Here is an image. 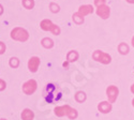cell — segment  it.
Instances as JSON below:
<instances>
[{
    "label": "cell",
    "instance_id": "obj_25",
    "mask_svg": "<svg viewBox=\"0 0 134 120\" xmlns=\"http://www.w3.org/2000/svg\"><path fill=\"white\" fill-rule=\"evenodd\" d=\"M130 90H131V92L134 94V83H133V85L131 86V89H130Z\"/></svg>",
    "mask_w": 134,
    "mask_h": 120
},
{
    "label": "cell",
    "instance_id": "obj_13",
    "mask_svg": "<svg viewBox=\"0 0 134 120\" xmlns=\"http://www.w3.org/2000/svg\"><path fill=\"white\" fill-rule=\"evenodd\" d=\"M79 57H80V55L76 50H70L68 54H66V61H68L69 63L74 62V61H76L77 59H79Z\"/></svg>",
    "mask_w": 134,
    "mask_h": 120
},
{
    "label": "cell",
    "instance_id": "obj_4",
    "mask_svg": "<svg viewBox=\"0 0 134 120\" xmlns=\"http://www.w3.org/2000/svg\"><path fill=\"white\" fill-rule=\"evenodd\" d=\"M92 58L93 60L100 62V63H102V64H109L111 62V57L110 55H108L107 53L103 52V50H94L93 54H92Z\"/></svg>",
    "mask_w": 134,
    "mask_h": 120
},
{
    "label": "cell",
    "instance_id": "obj_8",
    "mask_svg": "<svg viewBox=\"0 0 134 120\" xmlns=\"http://www.w3.org/2000/svg\"><path fill=\"white\" fill-rule=\"evenodd\" d=\"M40 63H41V60L39 57L37 56H33L31 57L29 60H28V69L31 73H36L38 70H39V67H40Z\"/></svg>",
    "mask_w": 134,
    "mask_h": 120
},
{
    "label": "cell",
    "instance_id": "obj_20",
    "mask_svg": "<svg viewBox=\"0 0 134 120\" xmlns=\"http://www.w3.org/2000/svg\"><path fill=\"white\" fill-rule=\"evenodd\" d=\"M49 9H51V12L52 13H58L59 11H60V7L57 3H55V2H52L49 4Z\"/></svg>",
    "mask_w": 134,
    "mask_h": 120
},
{
    "label": "cell",
    "instance_id": "obj_17",
    "mask_svg": "<svg viewBox=\"0 0 134 120\" xmlns=\"http://www.w3.org/2000/svg\"><path fill=\"white\" fill-rule=\"evenodd\" d=\"M72 19H73V21L76 24V25H82L84 21H85V18H84V16H82L79 12L77 13H75V14H73V16H72Z\"/></svg>",
    "mask_w": 134,
    "mask_h": 120
},
{
    "label": "cell",
    "instance_id": "obj_19",
    "mask_svg": "<svg viewBox=\"0 0 134 120\" xmlns=\"http://www.w3.org/2000/svg\"><path fill=\"white\" fill-rule=\"evenodd\" d=\"M23 5L27 10H31L35 7V1H33V0H23Z\"/></svg>",
    "mask_w": 134,
    "mask_h": 120
},
{
    "label": "cell",
    "instance_id": "obj_6",
    "mask_svg": "<svg viewBox=\"0 0 134 120\" xmlns=\"http://www.w3.org/2000/svg\"><path fill=\"white\" fill-rule=\"evenodd\" d=\"M118 95H119V89L117 88L116 86L110 85L106 88V96H107L109 103H111V104L115 103Z\"/></svg>",
    "mask_w": 134,
    "mask_h": 120
},
{
    "label": "cell",
    "instance_id": "obj_5",
    "mask_svg": "<svg viewBox=\"0 0 134 120\" xmlns=\"http://www.w3.org/2000/svg\"><path fill=\"white\" fill-rule=\"evenodd\" d=\"M21 89H23V92L27 95H31L33 94L37 89H38V83L36 79H29L27 81L26 83L23 84V87H21Z\"/></svg>",
    "mask_w": 134,
    "mask_h": 120
},
{
    "label": "cell",
    "instance_id": "obj_10",
    "mask_svg": "<svg viewBox=\"0 0 134 120\" xmlns=\"http://www.w3.org/2000/svg\"><path fill=\"white\" fill-rule=\"evenodd\" d=\"M98 110L102 114H108L113 110V106H111V103H109L108 101H103L98 104Z\"/></svg>",
    "mask_w": 134,
    "mask_h": 120
},
{
    "label": "cell",
    "instance_id": "obj_12",
    "mask_svg": "<svg viewBox=\"0 0 134 120\" xmlns=\"http://www.w3.org/2000/svg\"><path fill=\"white\" fill-rule=\"evenodd\" d=\"M20 117L23 120H33V118H35V113H33L30 108H25V110L21 112Z\"/></svg>",
    "mask_w": 134,
    "mask_h": 120
},
{
    "label": "cell",
    "instance_id": "obj_2",
    "mask_svg": "<svg viewBox=\"0 0 134 120\" xmlns=\"http://www.w3.org/2000/svg\"><path fill=\"white\" fill-rule=\"evenodd\" d=\"M40 28L44 31H49L54 36H59L61 33V29L59 26L55 25L52 23V20L49 19H43L40 24Z\"/></svg>",
    "mask_w": 134,
    "mask_h": 120
},
{
    "label": "cell",
    "instance_id": "obj_29",
    "mask_svg": "<svg viewBox=\"0 0 134 120\" xmlns=\"http://www.w3.org/2000/svg\"><path fill=\"white\" fill-rule=\"evenodd\" d=\"M132 105H133V107H134V99L132 100Z\"/></svg>",
    "mask_w": 134,
    "mask_h": 120
},
{
    "label": "cell",
    "instance_id": "obj_14",
    "mask_svg": "<svg viewBox=\"0 0 134 120\" xmlns=\"http://www.w3.org/2000/svg\"><path fill=\"white\" fill-rule=\"evenodd\" d=\"M118 52H119L120 55H128L129 52H130V47H129V45L127 44V43L121 42L118 45Z\"/></svg>",
    "mask_w": 134,
    "mask_h": 120
},
{
    "label": "cell",
    "instance_id": "obj_30",
    "mask_svg": "<svg viewBox=\"0 0 134 120\" xmlns=\"http://www.w3.org/2000/svg\"><path fill=\"white\" fill-rule=\"evenodd\" d=\"M0 120H7V119H3V118H1V119H0Z\"/></svg>",
    "mask_w": 134,
    "mask_h": 120
},
{
    "label": "cell",
    "instance_id": "obj_26",
    "mask_svg": "<svg viewBox=\"0 0 134 120\" xmlns=\"http://www.w3.org/2000/svg\"><path fill=\"white\" fill-rule=\"evenodd\" d=\"M68 65H69V62H68V61H65V62L63 63V67H64V68H68Z\"/></svg>",
    "mask_w": 134,
    "mask_h": 120
},
{
    "label": "cell",
    "instance_id": "obj_9",
    "mask_svg": "<svg viewBox=\"0 0 134 120\" xmlns=\"http://www.w3.org/2000/svg\"><path fill=\"white\" fill-rule=\"evenodd\" d=\"M97 15L100 16L102 19H106L109 17L110 15V8L106 4H103V5H100L97 8Z\"/></svg>",
    "mask_w": 134,
    "mask_h": 120
},
{
    "label": "cell",
    "instance_id": "obj_1",
    "mask_svg": "<svg viewBox=\"0 0 134 120\" xmlns=\"http://www.w3.org/2000/svg\"><path fill=\"white\" fill-rule=\"evenodd\" d=\"M11 39L18 42H26L29 39V32L21 27H15L11 31Z\"/></svg>",
    "mask_w": 134,
    "mask_h": 120
},
{
    "label": "cell",
    "instance_id": "obj_7",
    "mask_svg": "<svg viewBox=\"0 0 134 120\" xmlns=\"http://www.w3.org/2000/svg\"><path fill=\"white\" fill-rule=\"evenodd\" d=\"M72 110V107L70 105H62V106H57V107H55V110H54V113L55 115L57 116V117H64L66 116L68 117L70 111Z\"/></svg>",
    "mask_w": 134,
    "mask_h": 120
},
{
    "label": "cell",
    "instance_id": "obj_16",
    "mask_svg": "<svg viewBox=\"0 0 134 120\" xmlns=\"http://www.w3.org/2000/svg\"><path fill=\"white\" fill-rule=\"evenodd\" d=\"M87 99V95L84 91H77L75 94V101L77 103H84Z\"/></svg>",
    "mask_w": 134,
    "mask_h": 120
},
{
    "label": "cell",
    "instance_id": "obj_15",
    "mask_svg": "<svg viewBox=\"0 0 134 120\" xmlns=\"http://www.w3.org/2000/svg\"><path fill=\"white\" fill-rule=\"evenodd\" d=\"M41 44L44 48H53L54 47V41L51 39V38H44L42 41H41Z\"/></svg>",
    "mask_w": 134,
    "mask_h": 120
},
{
    "label": "cell",
    "instance_id": "obj_22",
    "mask_svg": "<svg viewBox=\"0 0 134 120\" xmlns=\"http://www.w3.org/2000/svg\"><path fill=\"white\" fill-rule=\"evenodd\" d=\"M5 49H7V46H5V44L3 42H1L0 41V55H2V54L5 52Z\"/></svg>",
    "mask_w": 134,
    "mask_h": 120
},
{
    "label": "cell",
    "instance_id": "obj_21",
    "mask_svg": "<svg viewBox=\"0 0 134 120\" xmlns=\"http://www.w3.org/2000/svg\"><path fill=\"white\" fill-rule=\"evenodd\" d=\"M77 116H79V113H77V111L75 110V108L72 107V110L70 111V113H69V115H68V118L71 119V120H74V119L77 118Z\"/></svg>",
    "mask_w": 134,
    "mask_h": 120
},
{
    "label": "cell",
    "instance_id": "obj_27",
    "mask_svg": "<svg viewBox=\"0 0 134 120\" xmlns=\"http://www.w3.org/2000/svg\"><path fill=\"white\" fill-rule=\"evenodd\" d=\"M131 43H132V46L134 47V37L132 38V40H131Z\"/></svg>",
    "mask_w": 134,
    "mask_h": 120
},
{
    "label": "cell",
    "instance_id": "obj_11",
    "mask_svg": "<svg viewBox=\"0 0 134 120\" xmlns=\"http://www.w3.org/2000/svg\"><path fill=\"white\" fill-rule=\"evenodd\" d=\"M93 12V7L91 4H84L82 7H80L79 9V13L82 15V16H86V15H89Z\"/></svg>",
    "mask_w": 134,
    "mask_h": 120
},
{
    "label": "cell",
    "instance_id": "obj_23",
    "mask_svg": "<svg viewBox=\"0 0 134 120\" xmlns=\"http://www.w3.org/2000/svg\"><path fill=\"white\" fill-rule=\"evenodd\" d=\"M105 3H106V0H94V4L97 5V8L100 5H103Z\"/></svg>",
    "mask_w": 134,
    "mask_h": 120
},
{
    "label": "cell",
    "instance_id": "obj_28",
    "mask_svg": "<svg viewBox=\"0 0 134 120\" xmlns=\"http://www.w3.org/2000/svg\"><path fill=\"white\" fill-rule=\"evenodd\" d=\"M127 2H129V3H134V0H127Z\"/></svg>",
    "mask_w": 134,
    "mask_h": 120
},
{
    "label": "cell",
    "instance_id": "obj_24",
    "mask_svg": "<svg viewBox=\"0 0 134 120\" xmlns=\"http://www.w3.org/2000/svg\"><path fill=\"white\" fill-rule=\"evenodd\" d=\"M5 87H7V84H5V82H4L3 79H1V78H0V91L4 90V89H5Z\"/></svg>",
    "mask_w": 134,
    "mask_h": 120
},
{
    "label": "cell",
    "instance_id": "obj_18",
    "mask_svg": "<svg viewBox=\"0 0 134 120\" xmlns=\"http://www.w3.org/2000/svg\"><path fill=\"white\" fill-rule=\"evenodd\" d=\"M10 67L11 68H14V69H16V68H18V65H19V59L18 58H16V57H12L10 59Z\"/></svg>",
    "mask_w": 134,
    "mask_h": 120
},
{
    "label": "cell",
    "instance_id": "obj_3",
    "mask_svg": "<svg viewBox=\"0 0 134 120\" xmlns=\"http://www.w3.org/2000/svg\"><path fill=\"white\" fill-rule=\"evenodd\" d=\"M57 87L53 84H47L45 87V91H44V99L47 103H53L54 101H58L59 99L57 95H55L56 91H57Z\"/></svg>",
    "mask_w": 134,
    "mask_h": 120
}]
</instances>
